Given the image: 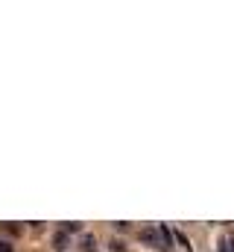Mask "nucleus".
<instances>
[{
    "instance_id": "obj_2",
    "label": "nucleus",
    "mask_w": 234,
    "mask_h": 252,
    "mask_svg": "<svg viewBox=\"0 0 234 252\" xmlns=\"http://www.w3.org/2000/svg\"><path fill=\"white\" fill-rule=\"evenodd\" d=\"M67 247H70V235L58 229L56 235H53V250H56V252H64Z\"/></svg>"
},
{
    "instance_id": "obj_8",
    "label": "nucleus",
    "mask_w": 234,
    "mask_h": 252,
    "mask_svg": "<svg viewBox=\"0 0 234 252\" xmlns=\"http://www.w3.org/2000/svg\"><path fill=\"white\" fill-rule=\"evenodd\" d=\"M0 252H12V244L9 241H0Z\"/></svg>"
},
{
    "instance_id": "obj_1",
    "label": "nucleus",
    "mask_w": 234,
    "mask_h": 252,
    "mask_svg": "<svg viewBox=\"0 0 234 252\" xmlns=\"http://www.w3.org/2000/svg\"><path fill=\"white\" fill-rule=\"evenodd\" d=\"M146 247H164V241H161V229H152V226H146V229H141V235H138Z\"/></svg>"
},
{
    "instance_id": "obj_3",
    "label": "nucleus",
    "mask_w": 234,
    "mask_h": 252,
    "mask_svg": "<svg viewBox=\"0 0 234 252\" xmlns=\"http://www.w3.org/2000/svg\"><path fill=\"white\" fill-rule=\"evenodd\" d=\"M79 250H82V252H97V241H94V235H82Z\"/></svg>"
},
{
    "instance_id": "obj_7",
    "label": "nucleus",
    "mask_w": 234,
    "mask_h": 252,
    "mask_svg": "<svg viewBox=\"0 0 234 252\" xmlns=\"http://www.w3.org/2000/svg\"><path fill=\"white\" fill-rule=\"evenodd\" d=\"M3 229H6V232H9V235H18V232H21V226H15V223H6V226H3Z\"/></svg>"
},
{
    "instance_id": "obj_4",
    "label": "nucleus",
    "mask_w": 234,
    "mask_h": 252,
    "mask_svg": "<svg viewBox=\"0 0 234 252\" xmlns=\"http://www.w3.org/2000/svg\"><path fill=\"white\" fill-rule=\"evenodd\" d=\"M158 229H161V241H164V250H167L170 247V229L167 226H158Z\"/></svg>"
},
{
    "instance_id": "obj_6",
    "label": "nucleus",
    "mask_w": 234,
    "mask_h": 252,
    "mask_svg": "<svg viewBox=\"0 0 234 252\" xmlns=\"http://www.w3.org/2000/svg\"><path fill=\"white\" fill-rule=\"evenodd\" d=\"M61 232H67V235L70 232H79V223H61Z\"/></svg>"
},
{
    "instance_id": "obj_5",
    "label": "nucleus",
    "mask_w": 234,
    "mask_h": 252,
    "mask_svg": "<svg viewBox=\"0 0 234 252\" xmlns=\"http://www.w3.org/2000/svg\"><path fill=\"white\" fill-rule=\"evenodd\" d=\"M109 250H112V252H126V244H123V241H112V244H109Z\"/></svg>"
}]
</instances>
